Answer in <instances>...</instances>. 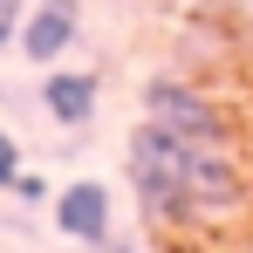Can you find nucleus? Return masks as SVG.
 Here are the masks:
<instances>
[{
  "label": "nucleus",
  "mask_w": 253,
  "mask_h": 253,
  "mask_svg": "<svg viewBox=\"0 0 253 253\" xmlns=\"http://www.w3.org/2000/svg\"><path fill=\"white\" fill-rule=\"evenodd\" d=\"M83 35V0H28V21H21V42L14 55H28L35 69H55Z\"/></svg>",
  "instance_id": "obj_3"
},
{
  "label": "nucleus",
  "mask_w": 253,
  "mask_h": 253,
  "mask_svg": "<svg viewBox=\"0 0 253 253\" xmlns=\"http://www.w3.org/2000/svg\"><path fill=\"white\" fill-rule=\"evenodd\" d=\"M21 171H28V165H21V144H14V130L0 124V192H14V178H21Z\"/></svg>",
  "instance_id": "obj_5"
},
{
  "label": "nucleus",
  "mask_w": 253,
  "mask_h": 253,
  "mask_svg": "<svg viewBox=\"0 0 253 253\" xmlns=\"http://www.w3.org/2000/svg\"><path fill=\"white\" fill-rule=\"evenodd\" d=\"M124 178L144 226L171 247L219 240L253 206V171L233 110L178 69L144 83V117L124 144Z\"/></svg>",
  "instance_id": "obj_1"
},
{
  "label": "nucleus",
  "mask_w": 253,
  "mask_h": 253,
  "mask_svg": "<svg viewBox=\"0 0 253 253\" xmlns=\"http://www.w3.org/2000/svg\"><path fill=\"white\" fill-rule=\"evenodd\" d=\"M55 233L69 240V247H110V233H117V219H110V185L103 178H76V185H62L55 192Z\"/></svg>",
  "instance_id": "obj_2"
},
{
  "label": "nucleus",
  "mask_w": 253,
  "mask_h": 253,
  "mask_svg": "<svg viewBox=\"0 0 253 253\" xmlns=\"http://www.w3.org/2000/svg\"><path fill=\"white\" fill-rule=\"evenodd\" d=\"M69 253H96V247H69Z\"/></svg>",
  "instance_id": "obj_8"
},
{
  "label": "nucleus",
  "mask_w": 253,
  "mask_h": 253,
  "mask_svg": "<svg viewBox=\"0 0 253 253\" xmlns=\"http://www.w3.org/2000/svg\"><path fill=\"white\" fill-rule=\"evenodd\" d=\"M42 192H48V185L35 178V171H21V178H14V199H42Z\"/></svg>",
  "instance_id": "obj_7"
},
{
  "label": "nucleus",
  "mask_w": 253,
  "mask_h": 253,
  "mask_svg": "<svg viewBox=\"0 0 253 253\" xmlns=\"http://www.w3.org/2000/svg\"><path fill=\"white\" fill-rule=\"evenodd\" d=\"M240 253H253V240H247V247H240Z\"/></svg>",
  "instance_id": "obj_9"
},
{
  "label": "nucleus",
  "mask_w": 253,
  "mask_h": 253,
  "mask_svg": "<svg viewBox=\"0 0 253 253\" xmlns=\"http://www.w3.org/2000/svg\"><path fill=\"white\" fill-rule=\"evenodd\" d=\"M96 103H103V83H96V69H48L42 76V110H48V124H62V130H83L96 124Z\"/></svg>",
  "instance_id": "obj_4"
},
{
  "label": "nucleus",
  "mask_w": 253,
  "mask_h": 253,
  "mask_svg": "<svg viewBox=\"0 0 253 253\" xmlns=\"http://www.w3.org/2000/svg\"><path fill=\"white\" fill-rule=\"evenodd\" d=\"M21 21H28V0H0V48L21 42Z\"/></svg>",
  "instance_id": "obj_6"
}]
</instances>
